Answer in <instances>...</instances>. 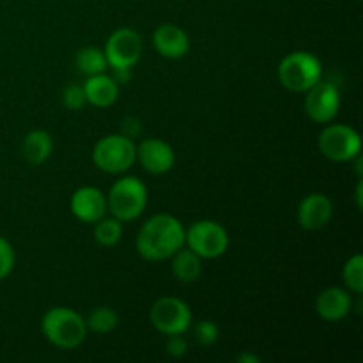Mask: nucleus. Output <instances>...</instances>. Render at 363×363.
Masks as SVG:
<instances>
[{
  "label": "nucleus",
  "mask_w": 363,
  "mask_h": 363,
  "mask_svg": "<svg viewBox=\"0 0 363 363\" xmlns=\"http://www.w3.org/2000/svg\"><path fill=\"white\" fill-rule=\"evenodd\" d=\"M184 243L201 259H216L225 254L229 247V234L213 220H199L184 230Z\"/></svg>",
  "instance_id": "6"
},
{
  "label": "nucleus",
  "mask_w": 363,
  "mask_h": 363,
  "mask_svg": "<svg viewBox=\"0 0 363 363\" xmlns=\"http://www.w3.org/2000/svg\"><path fill=\"white\" fill-rule=\"evenodd\" d=\"M137 252L145 261H165L184 247V227L172 215H155L140 227Z\"/></svg>",
  "instance_id": "1"
},
{
  "label": "nucleus",
  "mask_w": 363,
  "mask_h": 363,
  "mask_svg": "<svg viewBox=\"0 0 363 363\" xmlns=\"http://www.w3.org/2000/svg\"><path fill=\"white\" fill-rule=\"evenodd\" d=\"M74 64L87 77L105 73L106 67H108V60H106L105 52L96 48V46H85V48L78 50L77 57H74Z\"/></svg>",
  "instance_id": "19"
},
{
  "label": "nucleus",
  "mask_w": 363,
  "mask_h": 363,
  "mask_svg": "<svg viewBox=\"0 0 363 363\" xmlns=\"http://www.w3.org/2000/svg\"><path fill=\"white\" fill-rule=\"evenodd\" d=\"M71 211L80 222L96 223L108 211L106 197L94 186H82L71 197Z\"/></svg>",
  "instance_id": "11"
},
{
  "label": "nucleus",
  "mask_w": 363,
  "mask_h": 363,
  "mask_svg": "<svg viewBox=\"0 0 363 363\" xmlns=\"http://www.w3.org/2000/svg\"><path fill=\"white\" fill-rule=\"evenodd\" d=\"M340 108V92L330 82H321L312 85L305 98V112L314 123L326 124L333 121Z\"/></svg>",
  "instance_id": "9"
},
{
  "label": "nucleus",
  "mask_w": 363,
  "mask_h": 363,
  "mask_svg": "<svg viewBox=\"0 0 363 363\" xmlns=\"http://www.w3.org/2000/svg\"><path fill=\"white\" fill-rule=\"evenodd\" d=\"M41 330L46 339L60 350H74L87 335L85 319L66 307L50 308L43 318Z\"/></svg>",
  "instance_id": "2"
},
{
  "label": "nucleus",
  "mask_w": 363,
  "mask_h": 363,
  "mask_svg": "<svg viewBox=\"0 0 363 363\" xmlns=\"http://www.w3.org/2000/svg\"><path fill=\"white\" fill-rule=\"evenodd\" d=\"M342 279L347 289L354 294L363 293V257L360 254L353 255L342 269Z\"/></svg>",
  "instance_id": "22"
},
{
  "label": "nucleus",
  "mask_w": 363,
  "mask_h": 363,
  "mask_svg": "<svg viewBox=\"0 0 363 363\" xmlns=\"http://www.w3.org/2000/svg\"><path fill=\"white\" fill-rule=\"evenodd\" d=\"M194 332H195V339H197V342L201 344V346H213L220 337L218 326H216L213 321L197 323Z\"/></svg>",
  "instance_id": "23"
},
{
  "label": "nucleus",
  "mask_w": 363,
  "mask_h": 363,
  "mask_svg": "<svg viewBox=\"0 0 363 363\" xmlns=\"http://www.w3.org/2000/svg\"><path fill=\"white\" fill-rule=\"evenodd\" d=\"M142 53V39L131 28H119L108 38L105 46V57L112 69L116 67H133Z\"/></svg>",
  "instance_id": "10"
},
{
  "label": "nucleus",
  "mask_w": 363,
  "mask_h": 363,
  "mask_svg": "<svg viewBox=\"0 0 363 363\" xmlns=\"http://www.w3.org/2000/svg\"><path fill=\"white\" fill-rule=\"evenodd\" d=\"M152 43L156 52L167 59H181L190 50V38L183 28L174 23L160 25L152 35Z\"/></svg>",
  "instance_id": "14"
},
{
  "label": "nucleus",
  "mask_w": 363,
  "mask_h": 363,
  "mask_svg": "<svg viewBox=\"0 0 363 363\" xmlns=\"http://www.w3.org/2000/svg\"><path fill=\"white\" fill-rule=\"evenodd\" d=\"M333 215V204L326 195L311 194L298 208V223L305 230H319L328 225Z\"/></svg>",
  "instance_id": "13"
},
{
  "label": "nucleus",
  "mask_w": 363,
  "mask_h": 363,
  "mask_svg": "<svg viewBox=\"0 0 363 363\" xmlns=\"http://www.w3.org/2000/svg\"><path fill=\"white\" fill-rule=\"evenodd\" d=\"M151 325L163 335H179L190 330L191 311L183 300L174 296L160 298L149 312Z\"/></svg>",
  "instance_id": "8"
},
{
  "label": "nucleus",
  "mask_w": 363,
  "mask_h": 363,
  "mask_svg": "<svg viewBox=\"0 0 363 363\" xmlns=\"http://www.w3.org/2000/svg\"><path fill=\"white\" fill-rule=\"evenodd\" d=\"M137 158L140 165L151 174H165L174 167L176 156L172 147L160 138H145L137 147Z\"/></svg>",
  "instance_id": "12"
},
{
  "label": "nucleus",
  "mask_w": 363,
  "mask_h": 363,
  "mask_svg": "<svg viewBox=\"0 0 363 363\" xmlns=\"http://www.w3.org/2000/svg\"><path fill=\"white\" fill-rule=\"evenodd\" d=\"M14 268V248L6 238L0 236V280L7 279Z\"/></svg>",
  "instance_id": "24"
},
{
  "label": "nucleus",
  "mask_w": 363,
  "mask_h": 363,
  "mask_svg": "<svg viewBox=\"0 0 363 363\" xmlns=\"http://www.w3.org/2000/svg\"><path fill=\"white\" fill-rule=\"evenodd\" d=\"M351 307H353L351 294L340 287H328L315 300V312L330 323L342 321L351 312Z\"/></svg>",
  "instance_id": "15"
},
{
  "label": "nucleus",
  "mask_w": 363,
  "mask_h": 363,
  "mask_svg": "<svg viewBox=\"0 0 363 363\" xmlns=\"http://www.w3.org/2000/svg\"><path fill=\"white\" fill-rule=\"evenodd\" d=\"M279 80L287 91L307 92L321 80V62L312 53H289L279 66Z\"/></svg>",
  "instance_id": "4"
},
{
  "label": "nucleus",
  "mask_w": 363,
  "mask_h": 363,
  "mask_svg": "<svg viewBox=\"0 0 363 363\" xmlns=\"http://www.w3.org/2000/svg\"><path fill=\"white\" fill-rule=\"evenodd\" d=\"M167 353L172 358H183L188 353V344L183 339V333L179 335H167Z\"/></svg>",
  "instance_id": "26"
},
{
  "label": "nucleus",
  "mask_w": 363,
  "mask_h": 363,
  "mask_svg": "<svg viewBox=\"0 0 363 363\" xmlns=\"http://www.w3.org/2000/svg\"><path fill=\"white\" fill-rule=\"evenodd\" d=\"M112 78L117 82V84H126V82L131 78V67H116V69H113Z\"/></svg>",
  "instance_id": "28"
},
{
  "label": "nucleus",
  "mask_w": 363,
  "mask_h": 363,
  "mask_svg": "<svg viewBox=\"0 0 363 363\" xmlns=\"http://www.w3.org/2000/svg\"><path fill=\"white\" fill-rule=\"evenodd\" d=\"M172 273L179 282H195L202 273V259L190 248L181 247L172 255Z\"/></svg>",
  "instance_id": "18"
},
{
  "label": "nucleus",
  "mask_w": 363,
  "mask_h": 363,
  "mask_svg": "<svg viewBox=\"0 0 363 363\" xmlns=\"http://www.w3.org/2000/svg\"><path fill=\"white\" fill-rule=\"evenodd\" d=\"M119 323V315L113 311L112 307H99L94 312H91L87 319H85V325L87 330H92L96 333H108Z\"/></svg>",
  "instance_id": "21"
},
{
  "label": "nucleus",
  "mask_w": 363,
  "mask_h": 363,
  "mask_svg": "<svg viewBox=\"0 0 363 363\" xmlns=\"http://www.w3.org/2000/svg\"><path fill=\"white\" fill-rule=\"evenodd\" d=\"M62 103L66 108L69 110H80L84 108V105L87 103V98H85L84 87L80 85H69L62 91Z\"/></svg>",
  "instance_id": "25"
},
{
  "label": "nucleus",
  "mask_w": 363,
  "mask_h": 363,
  "mask_svg": "<svg viewBox=\"0 0 363 363\" xmlns=\"http://www.w3.org/2000/svg\"><path fill=\"white\" fill-rule=\"evenodd\" d=\"M362 181L360 183H358V186H357V204H358V209H362Z\"/></svg>",
  "instance_id": "30"
},
{
  "label": "nucleus",
  "mask_w": 363,
  "mask_h": 363,
  "mask_svg": "<svg viewBox=\"0 0 363 363\" xmlns=\"http://www.w3.org/2000/svg\"><path fill=\"white\" fill-rule=\"evenodd\" d=\"M84 92L87 103L98 106V108H106L116 103L117 96H119V84L105 73L92 74L84 84Z\"/></svg>",
  "instance_id": "16"
},
{
  "label": "nucleus",
  "mask_w": 363,
  "mask_h": 363,
  "mask_svg": "<svg viewBox=\"0 0 363 363\" xmlns=\"http://www.w3.org/2000/svg\"><path fill=\"white\" fill-rule=\"evenodd\" d=\"M53 142L52 137L45 130H34L23 138L21 155L30 165H41L52 155Z\"/></svg>",
  "instance_id": "17"
},
{
  "label": "nucleus",
  "mask_w": 363,
  "mask_h": 363,
  "mask_svg": "<svg viewBox=\"0 0 363 363\" xmlns=\"http://www.w3.org/2000/svg\"><path fill=\"white\" fill-rule=\"evenodd\" d=\"M92 160L103 172L121 174L137 160V145L126 135H108L96 142Z\"/></svg>",
  "instance_id": "5"
},
{
  "label": "nucleus",
  "mask_w": 363,
  "mask_h": 363,
  "mask_svg": "<svg viewBox=\"0 0 363 363\" xmlns=\"http://www.w3.org/2000/svg\"><path fill=\"white\" fill-rule=\"evenodd\" d=\"M121 236H123V223L117 218H106L103 216L101 220L96 222L94 227V240L103 247H113L119 243Z\"/></svg>",
  "instance_id": "20"
},
{
  "label": "nucleus",
  "mask_w": 363,
  "mask_h": 363,
  "mask_svg": "<svg viewBox=\"0 0 363 363\" xmlns=\"http://www.w3.org/2000/svg\"><path fill=\"white\" fill-rule=\"evenodd\" d=\"M140 131V124H138V119H133V117H128L123 123V135L133 138L135 135Z\"/></svg>",
  "instance_id": "27"
},
{
  "label": "nucleus",
  "mask_w": 363,
  "mask_h": 363,
  "mask_svg": "<svg viewBox=\"0 0 363 363\" xmlns=\"http://www.w3.org/2000/svg\"><path fill=\"white\" fill-rule=\"evenodd\" d=\"M106 204L113 218L131 222L138 218L147 206V188L137 177H123L113 183Z\"/></svg>",
  "instance_id": "3"
},
{
  "label": "nucleus",
  "mask_w": 363,
  "mask_h": 363,
  "mask_svg": "<svg viewBox=\"0 0 363 363\" xmlns=\"http://www.w3.org/2000/svg\"><path fill=\"white\" fill-rule=\"evenodd\" d=\"M236 362L240 363H259V357H254V354L250 353H241L240 357H236Z\"/></svg>",
  "instance_id": "29"
},
{
  "label": "nucleus",
  "mask_w": 363,
  "mask_h": 363,
  "mask_svg": "<svg viewBox=\"0 0 363 363\" xmlns=\"http://www.w3.org/2000/svg\"><path fill=\"white\" fill-rule=\"evenodd\" d=\"M319 151L332 162H351L362 151V138L346 124H332L319 135Z\"/></svg>",
  "instance_id": "7"
},
{
  "label": "nucleus",
  "mask_w": 363,
  "mask_h": 363,
  "mask_svg": "<svg viewBox=\"0 0 363 363\" xmlns=\"http://www.w3.org/2000/svg\"><path fill=\"white\" fill-rule=\"evenodd\" d=\"M358 2H360V0H358Z\"/></svg>",
  "instance_id": "31"
}]
</instances>
